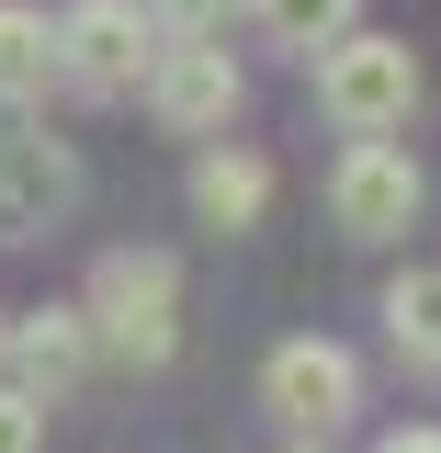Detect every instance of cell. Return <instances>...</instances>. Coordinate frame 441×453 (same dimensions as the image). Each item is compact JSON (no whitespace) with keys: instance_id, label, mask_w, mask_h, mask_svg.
<instances>
[{"instance_id":"6","label":"cell","mask_w":441,"mask_h":453,"mask_svg":"<svg viewBox=\"0 0 441 453\" xmlns=\"http://www.w3.org/2000/svg\"><path fill=\"white\" fill-rule=\"evenodd\" d=\"M261 386H272V408L294 431H329V419H351V351L339 340H283Z\"/></svg>"},{"instance_id":"12","label":"cell","mask_w":441,"mask_h":453,"mask_svg":"<svg viewBox=\"0 0 441 453\" xmlns=\"http://www.w3.org/2000/svg\"><path fill=\"white\" fill-rule=\"evenodd\" d=\"M261 23H272L283 46H339L351 35V0H261Z\"/></svg>"},{"instance_id":"15","label":"cell","mask_w":441,"mask_h":453,"mask_svg":"<svg viewBox=\"0 0 441 453\" xmlns=\"http://www.w3.org/2000/svg\"><path fill=\"white\" fill-rule=\"evenodd\" d=\"M374 453H441V431H385Z\"/></svg>"},{"instance_id":"8","label":"cell","mask_w":441,"mask_h":453,"mask_svg":"<svg viewBox=\"0 0 441 453\" xmlns=\"http://www.w3.org/2000/svg\"><path fill=\"white\" fill-rule=\"evenodd\" d=\"M0 351L23 363V396L46 408V396H68V386H80V363H91V318H80V306H34V318L0 340Z\"/></svg>"},{"instance_id":"10","label":"cell","mask_w":441,"mask_h":453,"mask_svg":"<svg viewBox=\"0 0 441 453\" xmlns=\"http://www.w3.org/2000/svg\"><path fill=\"white\" fill-rule=\"evenodd\" d=\"M46 68H57V35H46V12H23V0H0V103H23V91H46Z\"/></svg>"},{"instance_id":"17","label":"cell","mask_w":441,"mask_h":453,"mask_svg":"<svg viewBox=\"0 0 441 453\" xmlns=\"http://www.w3.org/2000/svg\"><path fill=\"white\" fill-rule=\"evenodd\" d=\"M306 453H317V442H306Z\"/></svg>"},{"instance_id":"5","label":"cell","mask_w":441,"mask_h":453,"mask_svg":"<svg viewBox=\"0 0 441 453\" xmlns=\"http://www.w3.org/2000/svg\"><path fill=\"white\" fill-rule=\"evenodd\" d=\"M68 193H80V170L57 136H0V238H34V226L68 216Z\"/></svg>"},{"instance_id":"7","label":"cell","mask_w":441,"mask_h":453,"mask_svg":"<svg viewBox=\"0 0 441 453\" xmlns=\"http://www.w3.org/2000/svg\"><path fill=\"white\" fill-rule=\"evenodd\" d=\"M148 103H159V125H181V136L226 125V113H238V68H226V46H170L159 68H148Z\"/></svg>"},{"instance_id":"14","label":"cell","mask_w":441,"mask_h":453,"mask_svg":"<svg viewBox=\"0 0 441 453\" xmlns=\"http://www.w3.org/2000/svg\"><path fill=\"white\" fill-rule=\"evenodd\" d=\"M0 453H46V408L34 396H0Z\"/></svg>"},{"instance_id":"11","label":"cell","mask_w":441,"mask_h":453,"mask_svg":"<svg viewBox=\"0 0 441 453\" xmlns=\"http://www.w3.org/2000/svg\"><path fill=\"white\" fill-rule=\"evenodd\" d=\"M385 329H396V351H407V363H441V273H396Z\"/></svg>"},{"instance_id":"3","label":"cell","mask_w":441,"mask_h":453,"mask_svg":"<svg viewBox=\"0 0 441 453\" xmlns=\"http://www.w3.org/2000/svg\"><path fill=\"white\" fill-rule=\"evenodd\" d=\"M57 68H68L80 91H136V80L159 68V23H148L136 0H80V12L57 23Z\"/></svg>"},{"instance_id":"13","label":"cell","mask_w":441,"mask_h":453,"mask_svg":"<svg viewBox=\"0 0 441 453\" xmlns=\"http://www.w3.org/2000/svg\"><path fill=\"white\" fill-rule=\"evenodd\" d=\"M148 23H159L170 46H216V35H226V0H148Z\"/></svg>"},{"instance_id":"9","label":"cell","mask_w":441,"mask_h":453,"mask_svg":"<svg viewBox=\"0 0 441 453\" xmlns=\"http://www.w3.org/2000/svg\"><path fill=\"white\" fill-rule=\"evenodd\" d=\"M261 193H272V170L249 159V148H216V159L193 170V204H204L216 226H249V216H261Z\"/></svg>"},{"instance_id":"16","label":"cell","mask_w":441,"mask_h":453,"mask_svg":"<svg viewBox=\"0 0 441 453\" xmlns=\"http://www.w3.org/2000/svg\"><path fill=\"white\" fill-rule=\"evenodd\" d=\"M0 340H11V318H0Z\"/></svg>"},{"instance_id":"2","label":"cell","mask_w":441,"mask_h":453,"mask_svg":"<svg viewBox=\"0 0 441 453\" xmlns=\"http://www.w3.org/2000/svg\"><path fill=\"white\" fill-rule=\"evenodd\" d=\"M317 103H329L339 136H385V125H407V103H419V57L385 46V35H339L329 68H317Z\"/></svg>"},{"instance_id":"4","label":"cell","mask_w":441,"mask_h":453,"mask_svg":"<svg viewBox=\"0 0 441 453\" xmlns=\"http://www.w3.org/2000/svg\"><path fill=\"white\" fill-rule=\"evenodd\" d=\"M329 216L351 226V238H396V226L419 216V159L385 148V136H351V159H339V181H329Z\"/></svg>"},{"instance_id":"1","label":"cell","mask_w":441,"mask_h":453,"mask_svg":"<svg viewBox=\"0 0 441 453\" xmlns=\"http://www.w3.org/2000/svg\"><path fill=\"white\" fill-rule=\"evenodd\" d=\"M80 318H91L125 363H170V340H181V273H170L159 250H113L103 273H91V306H80Z\"/></svg>"}]
</instances>
